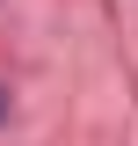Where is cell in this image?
I'll list each match as a JSON object with an SVG mask.
<instances>
[{
  "instance_id": "obj_1",
  "label": "cell",
  "mask_w": 138,
  "mask_h": 146,
  "mask_svg": "<svg viewBox=\"0 0 138 146\" xmlns=\"http://www.w3.org/2000/svg\"><path fill=\"white\" fill-rule=\"evenodd\" d=\"M0 117H7V95H0Z\"/></svg>"
}]
</instances>
